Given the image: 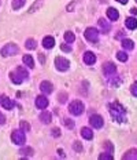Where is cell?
Masks as SVG:
<instances>
[{"mask_svg": "<svg viewBox=\"0 0 137 160\" xmlns=\"http://www.w3.org/2000/svg\"><path fill=\"white\" fill-rule=\"evenodd\" d=\"M108 111H110V115L112 116V119L118 123H123L126 122V113H125V109L122 108L118 102H114V104H110L108 105Z\"/></svg>", "mask_w": 137, "mask_h": 160, "instance_id": "obj_1", "label": "cell"}, {"mask_svg": "<svg viewBox=\"0 0 137 160\" xmlns=\"http://www.w3.org/2000/svg\"><path fill=\"white\" fill-rule=\"evenodd\" d=\"M28 72H26V69H23L22 66H18V68L15 69V71H12L10 73V78H11L12 83H15V84H21L25 79H28Z\"/></svg>", "mask_w": 137, "mask_h": 160, "instance_id": "obj_2", "label": "cell"}, {"mask_svg": "<svg viewBox=\"0 0 137 160\" xmlns=\"http://www.w3.org/2000/svg\"><path fill=\"white\" fill-rule=\"evenodd\" d=\"M19 52V47L15 44V43H8L4 47L0 50V54L3 57H10V55H16Z\"/></svg>", "mask_w": 137, "mask_h": 160, "instance_id": "obj_3", "label": "cell"}, {"mask_svg": "<svg viewBox=\"0 0 137 160\" xmlns=\"http://www.w3.org/2000/svg\"><path fill=\"white\" fill-rule=\"evenodd\" d=\"M84 109H85V106L84 104H82L81 101H73L71 104L69 105V112L71 113V115H74V116H80L82 112H84Z\"/></svg>", "mask_w": 137, "mask_h": 160, "instance_id": "obj_4", "label": "cell"}, {"mask_svg": "<svg viewBox=\"0 0 137 160\" xmlns=\"http://www.w3.org/2000/svg\"><path fill=\"white\" fill-rule=\"evenodd\" d=\"M11 139L15 145H23L25 141H26V137H25V134H23L22 130H14L12 134H11Z\"/></svg>", "mask_w": 137, "mask_h": 160, "instance_id": "obj_5", "label": "cell"}, {"mask_svg": "<svg viewBox=\"0 0 137 160\" xmlns=\"http://www.w3.org/2000/svg\"><path fill=\"white\" fill-rule=\"evenodd\" d=\"M85 39L88 40V42H91V43H98V40H99V31L96 28H88L85 31Z\"/></svg>", "mask_w": 137, "mask_h": 160, "instance_id": "obj_6", "label": "cell"}, {"mask_svg": "<svg viewBox=\"0 0 137 160\" xmlns=\"http://www.w3.org/2000/svg\"><path fill=\"white\" fill-rule=\"evenodd\" d=\"M55 66H56V69H58V71L65 72V71H67V69H69L70 62L66 58H63V57H58V58H55Z\"/></svg>", "mask_w": 137, "mask_h": 160, "instance_id": "obj_7", "label": "cell"}, {"mask_svg": "<svg viewBox=\"0 0 137 160\" xmlns=\"http://www.w3.org/2000/svg\"><path fill=\"white\" fill-rule=\"evenodd\" d=\"M89 122H91V126L93 128H102L103 124H104V122H103V118L99 115H92L91 119H89Z\"/></svg>", "mask_w": 137, "mask_h": 160, "instance_id": "obj_8", "label": "cell"}, {"mask_svg": "<svg viewBox=\"0 0 137 160\" xmlns=\"http://www.w3.org/2000/svg\"><path fill=\"white\" fill-rule=\"evenodd\" d=\"M0 105L4 109H8V111H11L15 106L14 101H11V98H8V97H6V95H0Z\"/></svg>", "mask_w": 137, "mask_h": 160, "instance_id": "obj_9", "label": "cell"}, {"mask_svg": "<svg viewBox=\"0 0 137 160\" xmlns=\"http://www.w3.org/2000/svg\"><path fill=\"white\" fill-rule=\"evenodd\" d=\"M103 71H104L106 76H111L116 72V66L112 64V62H106V64L103 65Z\"/></svg>", "mask_w": 137, "mask_h": 160, "instance_id": "obj_10", "label": "cell"}, {"mask_svg": "<svg viewBox=\"0 0 137 160\" xmlns=\"http://www.w3.org/2000/svg\"><path fill=\"white\" fill-rule=\"evenodd\" d=\"M40 90H41V92L44 95L47 94H51L53 91V86L51 82H41V84H40Z\"/></svg>", "mask_w": 137, "mask_h": 160, "instance_id": "obj_11", "label": "cell"}, {"mask_svg": "<svg viewBox=\"0 0 137 160\" xmlns=\"http://www.w3.org/2000/svg\"><path fill=\"white\" fill-rule=\"evenodd\" d=\"M36 106L39 109H45L48 106V98H45V95H39L36 98Z\"/></svg>", "mask_w": 137, "mask_h": 160, "instance_id": "obj_12", "label": "cell"}, {"mask_svg": "<svg viewBox=\"0 0 137 160\" xmlns=\"http://www.w3.org/2000/svg\"><path fill=\"white\" fill-rule=\"evenodd\" d=\"M98 24H99V28H100V32L102 33H108L110 32V24H108V21H106L104 18H99Z\"/></svg>", "mask_w": 137, "mask_h": 160, "instance_id": "obj_13", "label": "cell"}, {"mask_svg": "<svg viewBox=\"0 0 137 160\" xmlns=\"http://www.w3.org/2000/svg\"><path fill=\"white\" fill-rule=\"evenodd\" d=\"M84 62L86 65H93L96 62V55L91 51H86L84 54Z\"/></svg>", "mask_w": 137, "mask_h": 160, "instance_id": "obj_14", "label": "cell"}, {"mask_svg": "<svg viewBox=\"0 0 137 160\" xmlns=\"http://www.w3.org/2000/svg\"><path fill=\"white\" fill-rule=\"evenodd\" d=\"M43 46H44L45 48H52L53 46H55V39H53L52 36H45V38L43 39Z\"/></svg>", "mask_w": 137, "mask_h": 160, "instance_id": "obj_15", "label": "cell"}, {"mask_svg": "<svg viewBox=\"0 0 137 160\" xmlns=\"http://www.w3.org/2000/svg\"><path fill=\"white\" fill-rule=\"evenodd\" d=\"M40 120H41V122L44 123V124H49V123H51V120H52L51 113L47 112V111L41 112V113H40Z\"/></svg>", "mask_w": 137, "mask_h": 160, "instance_id": "obj_16", "label": "cell"}, {"mask_svg": "<svg viewBox=\"0 0 137 160\" xmlns=\"http://www.w3.org/2000/svg\"><path fill=\"white\" fill-rule=\"evenodd\" d=\"M107 17L110 18V21H116V19H118V17H119V12L116 11L115 8L110 7L108 10H107Z\"/></svg>", "mask_w": 137, "mask_h": 160, "instance_id": "obj_17", "label": "cell"}, {"mask_svg": "<svg viewBox=\"0 0 137 160\" xmlns=\"http://www.w3.org/2000/svg\"><path fill=\"white\" fill-rule=\"evenodd\" d=\"M123 160H137V149H130L123 155Z\"/></svg>", "mask_w": 137, "mask_h": 160, "instance_id": "obj_18", "label": "cell"}, {"mask_svg": "<svg viewBox=\"0 0 137 160\" xmlns=\"http://www.w3.org/2000/svg\"><path fill=\"white\" fill-rule=\"evenodd\" d=\"M125 24H126V28L132 29V31H133V29L137 28V19L136 18H132V17H129V18H126Z\"/></svg>", "mask_w": 137, "mask_h": 160, "instance_id": "obj_19", "label": "cell"}, {"mask_svg": "<svg viewBox=\"0 0 137 160\" xmlns=\"http://www.w3.org/2000/svg\"><path fill=\"white\" fill-rule=\"evenodd\" d=\"M81 135L84 137L85 139H92V138H93V132H92V130H91V128H88V127H82V130H81Z\"/></svg>", "mask_w": 137, "mask_h": 160, "instance_id": "obj_20", "label": "cell"}, {"mask_svg": "<svg viewBox=\"0 0 137 160\" xmlns=\"http://www.w3.org/2000/svg\"><path fill=\"white\" fill-rule=\"evenodd\" d=\"M23 62H25V65H28L29 68H34V61H33V57L32 55H29V54H26V55H23Z\"/></svg>", "mask_w": 137, "mask_h": 160, "instance_id": "obj_21", "label": "cell"}, {"mask_svg": "<svg viewBox=\"0 0 137 160\" xmlns=\"http://www.w3.org/2000/svg\"><path fill=\"white\" fill-rule=\"evenodd\" d=\"M25 47L28 50H34L36 47H37V43H36L34 39H28L25 43Z\"/></svg>", "mask_w": 137, "mask_h": 160, "instance_id": "obj_22", "label": "cell"}, {"mask_svg": "<svg viewBox=\"0 0 137 160\" xmlns=\"http://www.w3.org/2000/svg\"><path fill=\"white\" fill-rule=\"evenodd\" d=\"M122 46L125 50H133L135 48V43H133V40H129V39H125L122 42Z\"/></svg>", "mask_w": 137, "mask_h": 160, "instance_id": "obj_23", "label": "cell"}, {"mask_svg": "<svg viewBox=\"0 0 137 160\" xmlns=\"http://www.w3.org/2000/svg\"><path fill=\"white\" fill-rule=\"evenodd\" d=\"M121 83V79L119 78H114V76H110V79H108V84L111 86V87H116V86Z\"/></svg>", "mask_w": 137, "mask_h": 160, "instance_id": "obj_24", "label": "cell"}, {"mask_svg": "<svg viewBox=\"0 0 137 160\" xmlns=\"http://www.w3.org/2000/svg\"><path fill=\"white\" fill-rule=\"evenodd\" d=\"M65 40H66V43H73L75 40V35L73 32H66L65 33Z\"/></svg>", "mask_w": 137, "mask_h": 160, "instance_id": "obj_25", "label": "cell"}, {"mask_svg": "<svg viewBox=\"0 0 137 160\" xmlns=\"http://www.w3.org/2000/svg\"><path fill=\"white\" fill-rule=\"evenodd\" d=\"M25 2H26V0H12V8H14V10L21 8L22 6L25 4Z\"/></svg>", "mask_w": 137, "mask_h": 160, "instance_id": "obj_26", "label": "cell"}, {"mask_svg": "<svg viewBox=\"0 0 137 160\" xmlns=\"http://www.w3.org/2000/svg\"><path fill=\"white\" fill-rule=\"evenodd\" d=\"M19 153L23 156H33V149L32 148H22L21 151H19Z\"/></svg>", "mask_w": 137, "mask_h": 160, "instance_id": "obj_27", "label": "cell"}, {"mask_svg": "<svg viewBox=\"0 0 137 160\" xmlns=\"http://www.w3.org/2000/svg\"><path fill=\"white\" fill-rule=\"evenodd\" d=\"M116 58H118L119 61H122V62H126L128 61V54L123 52V51H119V52H116Z\"/></svg>", "mask_w": 137, "mask_h": 160, "instance_id": "obj_28", "label": "cell"}, {"mask_svg": "<svg viewBox=\"0 0 137 160\" xmlns=\"http://www.w3.org/2000/svg\"><path fill=\"white\" fill-rule=\"evenodd\" d=\"M19 127H21L22 131H30V124H29L28 122H23L22 120V122L19 123Z\"/></svg>", "mask_w": 137, "mask_h": 160, "instance_id": "obj_29", "label": "cell"}, {"mask_svg": "<svg viewBox=\"0 0 137 160\" xmlns=\"http://www.w3.org/2000/svg\"><path fill=\"white\" fill-rule=\"evenodd\" d=\"M63 124H65L67 128L71 130V128H74V120H71V119H65Z\"/></svg>", "mask_w": 137, "mask_h": 160, "instance_id": "obj_30", "label": "cell"}, {"mask_svg": "<svg viewBox=\"0 0 137 160\" xmlns=\"http://www.w3.org/2000/svg\"><path fill=\"white\" fill-rule=\"evenodd\" d=\"M100 160H111L112 159V155L110 152H106V153H102V155L99 156Z\"/></svg>", "mask_w": 137, "mask_h": 160, "instance_id": "obj_31", "label": "cell"}, {"mask_svg": "<svg viewBox=\"0 0 137 160\" xmlns=\"http://www.w3.org/2000/svg\"><path fill=\"white\" fill-rule=\"evenodd\" d=\"M73 149L77 151V152H82V145L80 144L78 141H77V142H74V145H73Z\"/></svg>", "mask_w": 137, "mask_h": 160, "instance_id": "obj_32", "label": "cell"}, {"mask_svg": "<svg viewBox=\"0 0 137 160\" xmlns=\"http://www.w3.org/2000/svg\"><path fill=\"white\" fill-rule=\"evenodd\" d=\"M66 101H67V94H65V92H61V94H59V102L65 104Z\"/></svg>", "mask_w": 137, "mask_h": 160, "instance_id": "obj_33", "label": "cell"}, {"mask_svg": "<svg viewBox=\"0 0 137 160\" xmlns=\"http://www.w3.org/2000/svg\"><path fill=\"white\" fill-rule=\"evenodd\" d=\"M41 0H39V2L37 3H36V4L34 6H32V7H30V10H29V12H33V11H36V8H37L39 7V6H41Z\"/></svg>", "mask_w": 137, "mask_h": 160, "instance_id": "obj_34", "label": "cell"}, {"mask_svg": "<svg viewBox=\"0 0 137 160\" xmlns=\"http://www.w3.org/2000/svg\"><path fill=\"white\" fill-rule=\"evenodd\" d=\"M61 48H62V51H67V52L71 51V47H70L69 44H62V46H61Z\"/></svg>", "mask_w": 137, "mask_h": 160, "instance_id": "obj_35", "label": "cell"}, {"mask_svg": "<svg viewBox=\"0 0 137 160\" xmlns=\"http://www.w3.org/2000/svg\"><path fill=\"white\" fill-rule=\"evenodd\" d=\"M104 148H106V149H108L110 153H112V151H114V149H112V145L110 144V142H106V144H104Z\"/></svg>", "mask_w": 137, "mask_h": 160, "instance_id": "obj_36", "label": "cell"}, {"mask_svg": "<svg viewBox=\"0 0 137 160\" xmlns=\"http://www.w3.org/2000/svg\"><path fill=\"white\" fill-rule=\"evenodd\" d=\"M132 94L135 97H137V83H135V84L132 86Z\"/></svg>", "mask_w": 137, "mask_h": 160, "instance_id": "obj_37", "label": "cell"}, {"mask_svg": "<svg viewBox=\"0 0 137 160\" xmlns=\"http://www.w3.org/2000/svg\"><path fill=\"white\" fill-rule=\"evenodd\" d=\"M52 135L53 137H59V135H61V130H59V128H53L52 130Z\"/></svg>", "mask_w": 137, "mask_h": 160, "instance_id": "obj_38", "label": "cell"}, {"mask_svg": "<svg viewBox=\"0 0 137 160\" xmlns=\"http://www.w3.org/2000/svg\"><path fill=\"white\" fill-rule=\"evenodd\" d=\"M4 123H6V118H4V115L0 112V124H4Z\"/></svg>", "mask_w": 137, "mask_h": 160, "instance_id": "obj_39", "label": "cell"}, {"mask_svg": "<svg viewBox=\"0 0 137 160\" xmlns=\"http://www.w3.org/2000/svg\"><path fill=\"white\" fill-rule=\"evenodd\" d=\"M116 2L122 3V4H126V3H128V0H116Z\"/></svg>", "mask_w": 137, "mask_h": 160, "instance_id": "obj_40", "label": "cell"}, {"mask_svg": "<svg viewBox=\"0 0 137 160\" xmlns=\"http://www.w3.org/2000/svg\"><path fill=\"white\" fill-rule=\"evenodd\" d=\"M130 11H132L135 15H137V8H132V10H130Z\"/></svg>", "mask_w": 137, "mask_h": 160, "instance_id": "obj_41", "label": "cell"}, {"mask_svg": "<svg viewBox=\"0 0 137 160\" xmlns=\"http://www.w3.org/2000/svg\"><path fill=\"white\" fill-rule=\"evenodd\" d=\"M40 61H41V62H44V61H45V58H44V57H43L41 54H40Z\"/></svg>", "mask_w": 137, "mask_h": 160, "instance_id": "obj_42", "label": "cell"}, {"mask_svg": "<svg viewBox=\"0 0 137 160\" xmlns=\"http://www.w3.org/2000/svg\"><path fill=\"white\" fill-rule=\"evenodd\" d=\"M0 3H2V0H0Z\"/></svg>", "mask_w": 137, "mask_h": 160, "instance_id": "obj_43", "label": "cell"}, {"mask_svg": "<svg viewBox=\"0 0 137 160\" xmlns=\"http://www.w3.org/2000/svg\"><path fill=\"white\" fill-rule=\"evenodd\" d=\"M136 2H137V0H136Z\"/></svg>", "mask_w": 137, "mask_h": 160, "instance_id": "obj_44", "label": "cell"}]
</instances>
